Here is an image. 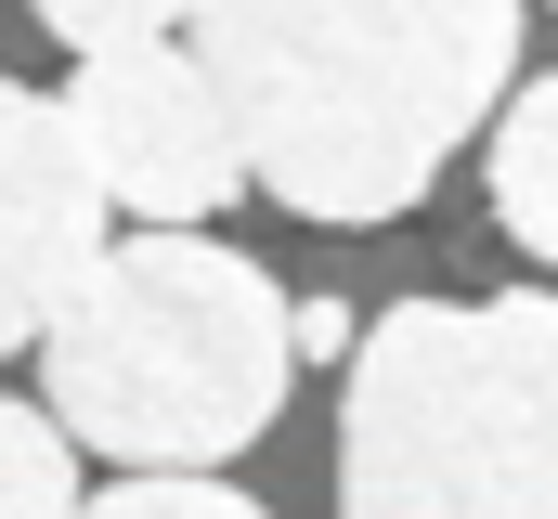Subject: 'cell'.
<instances>
[{"instance_id":"10","label":"cell","mask_w":558,"mask_h":519,"mask_svg":"<svg viewBox=\"0 0 558 519\" xmlns=\"http://www.w3.org/2000/svg\"><path fill=\"white\" fill-rule=\"evenodd\" d=\"M286 338L325 364V351H351V312H338V299H286Z\"/></svg>"},{"instance_id":"2","label":"cell","mask_w":558,"mask_h":519,"mask_svg":"<svg viewBox=\"0 0 558 519\" xmlns=\"http://www.w3.org/2000/svg\"><path fill=\"white\" fill-rule=\"evenodd\" d=\"M39 402L105 468H234L286 415V286L195 221H143L39 312Z\"/></svg>"},{"instance_id":"1","label":"cell","mask_w":558,"mask_h":519,"mask_svg":"<svg viewBox=\"0 0 558 519\" xmlns=\"http://www.w3.org/2000/svg\"><path fill=\"white\" fill-rule=\"evenodd\" d=\"M247 195L299 221H403L520 79V0H182Z\"/></svg>"},{"instance_id":"8","label":"cell","mask_w":558,"mask_h":519,"mask_svg":"<svg viewBox=\"0 0 558 519\" xmlns=\"http://www.w3.org/2000/svg\"><path fill=\"white\" fill-rule=\"evenodd\" d=\"M105 519H247L234 468H105Z\"/></svg>"},{"instance_id":"9","label":"cell","mask_w":558,"mask_h":519,"mask_svg":"<svg viewBox=\"0 0 558 519\" xmlns=\"http://www.w3.org/2000/svg\"><path fill=\"white\" fill-rule=\"evenodd\" d=\"M65 52H105V39H156V26H182V0H26Z\"/></svg>"},{"instance_id":"7","label":"cell","mask_w":558,"mask_h":519,"mask_svg":"<svg viewBox=\"0 0 558 519\" xmlns=\"http://www.w3.org/2000/svg\"><path fill=\"white\" fill-rule=\"evenodd\" d=\"M78 442L52 429V402H0V519H52L78 507Z\"/></svg>"},{"instance_id":"6","label":"cell","mask_w":558,"mask_h":519,"mask_svg":"<svg viewBox=\"0 0 558 519\" xmlns=\"http://www.w3.org/2000/svg\"><path fill=\"white\" fill-rule=\"evenodd\" d=\"M481 182H494V221L533 260H558V79H507V92H494V156H481Z\"/></svg>"},{"instance_id":"4","label":"cell","mask_w":558,"mask_h":519,"mask_svg":"<svg viewBox=\"0 0 558 519\" xmlns=\"http://www.w3.org/2000/svg\"><path fill=\"white\" fill-rule=\"evenodd\" d=\"M52 105H65V130H78V156H92L105 208H143V221H208V208H234V195H247L234 118H221L208 65H195L169 26H156V39H105V52H78V79H65Z\"/></svg>"},{"instance_id":"3","label":"cell","mask_w":558,"mask_h":519,"mask_svg":"<svg viewBox=\"0 0 558 519\" xmlns=\"http://www.w3.org/2000/svg\"><path fill=\"white\" fill-rule=\"evenodd\" d=\"M351 519H558V299H403L351 338Z\"/></svg>"},{"instance_id":"5","label":"cell","mask_w":558,"mask_h":519,"mask_svg":"<svg viewBox=\"0 0 558 519\" xmlns=\"http://www.w3.org/2000/svg\"><path fill=\"white\" fill-rule=\"evenodd\" d=\"M92 248H105V182H92L65 105L0 79V351L39 338V312L78 286Z\"/></svg>"}]
</instances>
